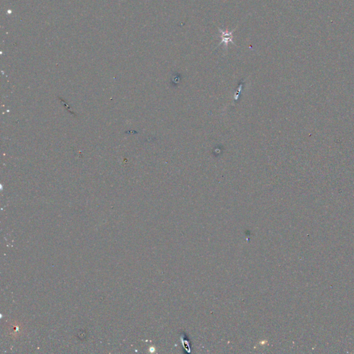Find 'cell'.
<instances>
[{
	"label": "cell",
	"mask_w": 354,
	"mask_h": 354,
	"mask_svg": "<svg viewBox=\"0 0 354 354\" xmlns=\"http://www.w3.org/2000/svg\"><path fill=\"white\" fill-rule=\"evenodd\" d=\"M219 30L221 33V42L220 43L221 44H225V46L227 47L228 45L229 42H232L233 44H234L233 41V33L234 30L230 32L228 31V30L224 31V30H222L221 29H219Z\"/></svg>",
	"instance_id": "6da1fadb"
}]
</instances>
